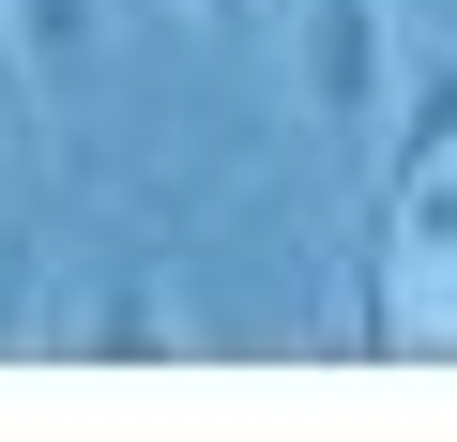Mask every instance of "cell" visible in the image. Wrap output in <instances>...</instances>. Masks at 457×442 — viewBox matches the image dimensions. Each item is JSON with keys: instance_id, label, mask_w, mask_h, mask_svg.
I'll return each instance as SVG.
<instances>
[{"instance_id": "obj_2", "label": "cell", "mask_w": 457, "mask_h": 442, "mask_svg": "<svg viewBox=\"0 0 457 442\" xmlns=\"http://www.w3.org/2000/svg\"><path fill=\"white\" fill-rule=\"evenodd\" d=\"M457 168V46H427L411 77H396V122H381V213L411 198V183H442Z\"/></svg>"}, {"instance_id": "obj_1", "label": "cell", "mask_w": 457, "mask_h": 442, "mask_svg": "<svg viewBox=\"0 0 457 442\" xmlns=\"http://www.w3.org/2000/svg\"><path fill=\"white\" fill-rule=\"evenodd\" d=\"M290 77H305V107L336 138H381L411 62H396V16H381V0H305V16H290Z\"/></svg>"}, {"instance_id": "obj_3", "label": "cell", "mask_w": 457, "mask_h": 442, "mask_svg": "<svg viewBox=\"0 0 457 442\" xmlns=\"http://www.w3.org/2000/svg\"><path fill=\"white\" fill-rule=\"evenodd\" d=\"M62 351H183V321H168V275L153 260H122L77 321H62Z\"/></svg>"}, {"instance_id": "obj_6", "label": "cell", "mask_w": 457, "mask_h": 442, "mask_svg": "<svg viewBox=\"0 0 457 442\" xmlns=\"http://www.w3.org/2000/svg\"><path fill=\"white\" fill-rule=\"evenodd\" d=\"M183 16H198V31H260V0H183Z\"/></svg>"}, {"instance_id": "obj_4", "label": "cell", "mask_w": 457, "mask_h": 442, "mask_svg": "<svg viewBox=\"0 0 457 442\" xmlns=\"http://www.w3.org/2000/svg\"><path fill=\"white\" fill-rule=\"evenodd\" d=\"M16 46H31V77H92L107 0H16Z\"/></svg>"}, {"instance_id": "obj_7", "label": "cell", "mask_w": 457, "mask_h": 442, "mask_svg": "<svg viewBox=\"0 0 457 442\" xmlns=\"http://www.w3.org/2000/svg\"><path fill=\"white\" fill-rule=\"evenodd\" d=\"M0 62H16V77H31V46H16V0H0Z\"/></svg>"}, {"instance_id": "obj_5", "label": "cell", "mask_w": 457, "mask_h": 442, "mask_svg": "<svg viewBox=\"0 0 457 442\" xmlns=\"http://www.w3.org/2000/svg\"><path fill=\"white\" fill-rule=\"evenodd\" d=\"M16 336H31V260L0 245V351H16Z\"/></svg>"}]
</instances>
